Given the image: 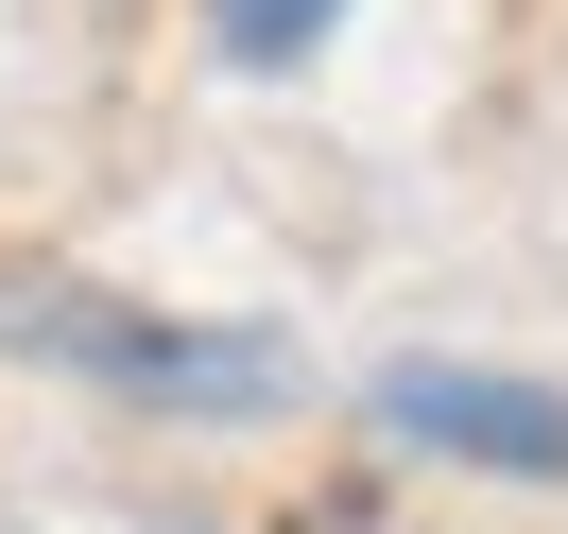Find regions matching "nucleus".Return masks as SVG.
<instances>
[{"instance_id": "f257e3e1", "label": "nucleus", "mask_w": 568, "mask_h": 534, "mask_svg": "<svg viewBox=\"0 0 568 534\" xmlns=\"http://www.w3.org/2000/svg\"><path fill=\"white\" fill-rule=\"evenodd\" d=\"M0 362H52V380L173 414V431H242L293 396L276 328H190V311H139V293H87V276H0Z\"/></svg>"}, {"instance_id": "f03ea898", "label": "nucleus", "mask_w": 568, "mask_h": 534, "mask_svg": "<svg viewBox=\"0 0 568 534\" xmlns=\"http://www.w3.org/2000/svg\"><path fill=\"white\" fill-rule=\"evenodd\" d=\"M362 414L430 465H483V483H568V380H517V362H379Z\"/></svg>"}, {"instance_id": "7ed1b4c3", "label": "nucleus", "mask_w": 568, "mask_h": 534, "mask_svg": "<svg viewBox=\"0 0 568 534\" xmlns=\"http://www.w3.org/2000/svg\"><path fill=\"white\" fill-rule=\"evenodd\" d=\"M362 0H190V36H207V70H242V87H276V70H311L327 36H345Z\"/></svg>"}, {"instance_id": "20e7f679", "label": "nucleus", "mask_w": 568, "mask_h": 534, "mask_svg": "<svg viewBox=\"0 0 568 534\" xmlns=\"http://www.w3.org/2000/svg\"><path fill=\"white\" fill-rule=\"evenodd\" d=\"M173 534H207V517H173Z\"/></svg>"}]
</instances>
